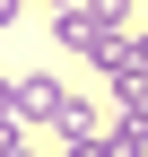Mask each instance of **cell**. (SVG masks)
<instances>
[{
  "label": "cell",
  "instance_id": "obj_1",
  "mask_svg": "<svg viewBox=\"0 0 148 157\" xmlns=\"http://www.w3.org/2000/svg\"><path fill=\"white\" fill-rule=\"evenodd\" d=\"M61 105H70L61 78H44V70H35V78H9V113H17V122H61Z\"/></svg>",
  "mask_w": 148,
  "mask_h": 157
},
{
  "label": "cell",
  "instance_id": "obj_2",
  "mask_svg": "<svg viewBox=\"0 0 148 157\" xmlns=\"http://www.w3.org/2000/svg\"><path fill=\"white\" fill-rule=\"evenodd\" d=\"M9 17H17V0H0V26H9Z\"/></svg>",
  "mask_w": 148,
  "mask_h": 157
},
{
  "label": "cell",
  "instance_id": "obj_3",
  "mask_svg": "<svg viewBox=\"0 0 148 157\" xmlns=\"http://www.w3.org/2000/svg\"><path fill=\"white\" fill-rule=\"evenodd\" d=\"M52 9H79V0H52Z\"/></svg>",
  "mask_w": 148,
  "mask_h": 157
},
{
  "label": "cell",
  "instance_id": "obj_4",
  "mask_svg": "<svg viewBox=\"0 0 148 157\" xmlns=\"http://www.w3.org/2000/svg\"><path fill=\"white\" fill-rule=\"evenodd\" d=\"M26 157H35V148H26Z\"/></svg>",
  "mask_w": 148,
  "mask_h": 157
}]
</instances>
